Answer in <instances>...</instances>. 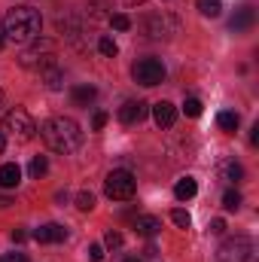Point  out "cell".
<instances>
[{
	"mask_svg": "<svg viewBox=\"0 0 259 262\" xmlns=\"http://www.w3.org/2000/svg\"><path fill=\"white\" fill-rule=\"evenodd\" d=\"M40 137H43V143L52 152H61V156L76 152L82 146V128L70 116H52V119H46L40 125Z\"/></svg>",
	"mask_w": 259,
	"mask_h": 262,
	"instance_id": "6da1fadb",
	"label": "cell"
},
{
	"mask_svg": "<svg viewBox=\"0 0 259 262\" xmlns=\"http://www.w3.org/2000/svg\"><path fill=\"white\" fill-rule=\"evenodd\" d=\"M0 28H3V37H6V40L25 46V43H34V40L40 37L43 18H40V12H37L34 6H12V9L6 12V18H3Z\"/></svg>",
	"mask_w": 259,
	"mask_h": 262,
	"instance_id": "7a4b0ae2",
	"label": "cell"
},
{
	"mask_svg": "<svg viewBox=\"0 0 259 262\" xmlns=\"http://www.w3.org/2000/svg\"><path fill=\"white\" fill-rule=\"evenodd\" d=\"M134 192H137V180H134L131 171L116 168V171L107 174V180H104V195L110 198V201H131Z\"/></svg>",
	"mask_w": 259,
	"mask_h": 262,
	"instance_id": "3957f363",
	"label": "cell"
},
{
	"mask_svg": "<svg viewBox=\"0 0 259 262\" xmlns=\"http://www.w3.org/2000/svg\"><path fill=\"white\" fill-rule=\"evenodd\" d=\"M21 67H28V70H46V67H55V43L52 40H34V46H28L25 52H21Z\"/></svg>",
	"mask_w": 259,
	"mask_h": 262,
	"instance_id": "277c9868",
	"label": "cell"
},
{
	"mask_svg": "<svg viewBox=\"0 0 259 262\" xmlns=\"http://www.w3.org/2000/svg\"><path fill=\"white\" fill-rule=\"evenodd\" d=\"M3 134L15 137L18 143H28V140L37 134V122L31 119V113H28V110L15 107V110H9V113L3 116Z\"/></svg>",
	"mask_w": 259,
	"mask_h": 262,
	"instance_id": "5b68a950",
	"label": "cell"
},
{
	"mask_svg": "<svg viewBox=\"0 0 259 262\" xmlns=\"http://www.w3.org/2000/svg\"><path fill=\"white\" fill-rule=\"evenodd\" d=\"M250 253H253V241L247 235H232L220 244L217 262H250Z\"/></svg>",
	"mask_w": 259,
	"mask_h": 262,
	"instance_id": "8992f818",
	"label": "cell"
},
{
	"mask_svg": "<svg viewBox=\"0 0 259 262\" xmlns=\"http://www.w3.org/2000/svg\"><path fill=\"white\" fill-rule=\"evenodd\" d=\"M131 76H134V82L153 89V85L165 82L168 70H165V64H162L159 58H140V61H134V67H131Z\"/></svg>",
	"mask_w": 259,
	"mask_h": 262,
	"instance_id": "52a82bcc",
	"label": "cell"
},
{
	"mask_svg": "<svg viewBox=\"0 0 259 262\" xmlns=\"http://www.w3.org/2000/svg\"><path fill=\"white\" fill-rule=\"evenodd\" d=\"M146 113H149V104L146 101H125L119 107V122L122 125H137V122L146 119Z\"/></svg>",
	"mask_w": 259,
	"mask_h": 262,
	"instance_id": "ba28073f",
	"label": "cell"
},
{
	"mask_svg": "<svg viewBox=\"0 0 259 262\" xmlns=\"http://www.w3.org/2000/svg\"><path fill=\"white\" fill-rule=\"evenodd\" d=\"M174 31H177V21L168 18V15H153V18H146V34H149L153 40H162V37H168V34H174Z\"/></svg>",
	"mask_w": 259,
	"mask_h": 262,
	"instance_id": "9c48e42d",
	"label": "cell"
},
{
	"mask_svg": "<svg viewBox=\"0 0 259 262\" xmlns=\"http://www.w3.org/2000/svg\"><path fill=\"white\" fill-rule=\"evenodd\" d=\"M64 238H67V229L58 226V223H46V226H40L34 232V241L37 244H61Z\"/></svg>",
	"mask_w": 259,
	"mask_h": 262,
	"instance_id": "30bf717a",
	"label": "cell"
},
{
	"mask_svg": "<svg viewBox=\"0 0 259 262\" xmlns=\"http://www.w3.org/2000/svg\"><path fill=\"white\" fill-rule=\"evenodd\" d=\"M153 119H156L159 128H174V122H177V107H174L171 101H159V104H153Z\"/></svg>",
	"mask_w": 259,
	"mask_h": 262,
	"instance_id": "8fae6325",
	"label": "cell"
},
{
	"mask_svg": "<svg viewBox=\"0 0 259 262\" xmlns=\"http://www.w3.org/2000/svg\"><path fill=\"white\" fill-rule=\"evenodd\" d=\"M18 183H21V168L15 162L0 165V189H18Z\"/></svg>",
	"mask_w": 259,
	"mask_h": 262,
	"instance_id": "7c38bea8",
	"label": "cell"
},
{
	"mask_svg": "<svg viewBox=\"0 0 259 262\" xmlns=\"http://www.w3.org/2000/svg\"><path fill=\"white\" fill-rule=\"evenodd\" d=\"M70 98H73V104H76V107H89V104H92V101L98 98V89H95V85H85V82H82V85H73Z\"/></svg>",
	"mask_w": 259,
	"mask_h": 262,
	"instance_id": "4fadbf2b",
	"label": "cell"
},
{
	"mask_svg": "<svg viewBox=\"0 0 259 262\" xmlns=\"http://www.w3.org/2000/svg\"><path fill=\"white\" fill-rule=\"evenodd\" d=\"M195 192H198L195 177H180V180L174 183V198H177V201H189V198H195Z\"/></svg>",
	"mask_w": 259,
	"mask_h": 262,
	"instance_id": "5bb4252c",
	"label": "cell"
},
{
	"mask_svg": "<svg viewBox=\"0 0 259 262\" xmlns=\"http://www.w3.org/2000/svg\"><path fill=\"white\" fill-rule=\"evenodd\" d=\"M134 229H137V235H143V238H156L159 229H162V223H159L156 216H137V220H134Z\"/></svg>",
	"mask_w": 259,
	"mask_h": 262,
	"instance_id": "9a60e30c",
	"label": "cell"
},
{
	"mask_svg": "<svg viewBox=\"0 0 259 262\" xmlns=\"http://www.w3.org/2000/svg\"><path fill=\"white\" fill-rule=\"evenodd\" d=\"M250 25H253V9H250V6H241V9L232 15V21H229L232 31H247Z\"/></svg>",
	"mask_w": 259,
	"mask_h": 262,
	"instance_id": "2e32d148",
	"label": "cell"
},
{
	"mask_svg": "<svg viewBox=\"0 0 259 262\" xmlns=\"http://www.w3.org/2000/svg\"><path fill=\"white\" fill-rule=\"evenodd\" d=\"M220 174H223V180H229V183H238V180L244 177V171H241V165H238L235 159H226V162L220 165Z\"/></svg>",
	"mask_w": 259,
	"mask_h": 262,
	"instance_id": "e0dca14e",
	"label": "cell"
},
{
	"mask_svg": "<svg viewBox=\"0 0 259 262\" xmlns=\"http://www.w3.org/2000/svg\"><path fill=\"white\" fill-rule=\"evenodd\" d=\"M217 122H220V128H223V131L235 134V131H238V122H241V119H238V113H235V110H223V113L217 116Z\"/></svg>",
	"mask_w": 259,
	"mask_h": 262,
	"instance_id": "ac0fdd59",
	"label": "cell"
},
{
	"mask_svg": "<svg viewBox=\"0 0 259 262\" xmlns=\"http://www.w3.org/2000/svg\"><path fill=\"white\" fill-rule=\"evenodd\" d=\"M43 82H46V89H61V82H64V73L58 70V67H46L43 73Z\"/></svg>",
	"mask_w": 259,
	"mask_h": 262,
	"instance_id": "d6986e66",
	"label": "cell"
},
{
	"mask_svg": "<svg viewBox=\"0 0 259 262\" xmlns=\"http://www.w3.org/2000/svg\"><path fill=\"white\" fill-rule=\"evenodd\" d=\"M195 3H198V12L207 18H217L223 12V0H195Z\"/></svg>",
	"mask_w": 259,
	"mask_h": 262,
	"instance_id": "ffe728a7",
	"label": "cell"
},
{
	"mask_svg": "<svg viewBox=\"0 0 259 262\" xmlns=\"http://www.w3.org/2000/svg\"><path fill=\"white\" fill-rule=\"evenodd\" d=\"M46 171H49V162H46V156H34V159H31V165H28V174L40 180Z\"/></svg>",
	"mask_w": 259,
	"mask_h": 262,
	"instance_id": "44dd1931",
	"label": "cell"
},
{
	"mask_svg": "<svg viewBox=\"0 0 259 262\" xmlns=\"http://www.w3.org/2000/svg\"><path fill=\"white\" fill-rule=\"evenodd\" d=\"M98 52H101L104 58H116L119 46H116V40H113V37H101V40H98Z\"/></svg>",
	"mask_w": 259,
	"mask_h": 262,
	"instance_id": "7402d4cb",
	"label": "cell"
},
{
	"mask_svg": "<svg viewBox=\"0 0 259 262\" xmlns=\"http://www.w3.org/2000/svg\"><path fill=\"white\" fill-rule=\"evenodd\" d=\"M171 220H174V226H180V229H189V226H192V216H189L183 207H174V210H171Z\"/></svg>",
	"mask_w": 259,
	"mask_h": 262,
	"instance_id": "603a6c76",
	"label": "cell"
},
{
	"mask_svg": "<svg viewBox=\"0 0 259 262\" xmlns=\"http://www.w3.org/2000/svg\"><path fill=\"white\" fill-rule=\"evenodd\" d=\"M201 107H204V104H201V101H198V98H186V101H183V113H186V116H201Z\"/></svg>",
	"mask_w": 259,
	"mask_h": 262,
	"instance_id": "cb8c5ba5",
	"label": "cell"
},
{
	"mask_svg": "<svg viewBox=\"0 0 259 262\" xmlns=\"http://www.w3.org/2000/svg\"><path fill=\"white\" fill-rule=\"evenodd\" d=\"M223 207H226V210H238V207H241V195H238L235 189H229V192L223 195Z\"/></svg>",
	"mask_w": 259,
	"mask_h": 262,
	"instance_id": "d4e9b609",
	"label": "cell"
},
{
	"mask_svg": "<svg viewBox=\"0 0 259 262\" xmlns=\"http://www.w3.org/2000/svg\"><path fill=\"white\" fill-rule=\"evenodd\" d=\"M110 25H113L116 31H128V28H131V18L125 15V12H116V15H110Z\"/></svg>",
	"mask_w": 259,
	"mask_h": 262,
	"instance_id": "484cf974",
	"label": "cell"
},
{
	"mask_svg": "<svg viewBox=\"0 0 259 262\" xmlns=\"http://www.w3.org/2000/svg\"><path fill=\"white\" fill-rule=\"evenodd\" d=\"M104 244H107V247H110V250H119V247H122V235H119V232H113V229H110V232H107V235H104Z\"/></svg>",
	"mask_w": 259,
	"mask_h": 262,
	"instance_id": "4316f807",
	"label": "cell"
},
{
	"mask_svg": "<svg viewBox=\"0 0 259 262\" xmlns=\"http://www.w3.org/2000/svg\"><path fill=\"white\" fill-rule=\"evenodd\" d=\"M76 207H79V210H92V207H95V195H92V192H79V195H76Z\"/></svg>",
	"mask_w": 259,
	"mask_h": 262,
	"instance_id": "83f0119b",
	"label": "cell"
},
{
	"mask_svg": "<svg viewBox=\"0 0 259 262\" xmlns=\"http://www.w3.org/2000/svg\"><path fill=\"white\" fill-rule=\"evenodd\" d=\"M89 259L92 262H104V247H101V244H89Z\"/></svg>",
	"mask_w": 259,
	"mask_h": 262,
	"instance_id": "f1b7e54d",
	"label": "cell"
},
{
	"mask_svg": "<svg viewBox=\"0 0 259 262\" xmlns=\"http://www.w3.org/2000/svg\"><path fill=\"white\" fill-rule=\"evenodd\" d=\"M104 125H107V113H104V110H98V113L92 116V128H95V131H101Z\"/></svg>",
	"mask_w": 259,
	"mask_h": 262,
	"instance_id": "f546056e",
	"label": "cell"
},
{
	"mask_svg": "<svg viewBox=\"0 0 259 262\" xmlns=\"http://www.w3.org/2000/svg\"><path fill=\"white\" fill-rule=\"evenodd\" d=\"M0 262H28V256H25V253H3Z\"/></svg>",
	"mask_w": 259,
	"mask_h": 262,
	"instance_id": "4dcf8cb0",
	"label": "cell"
},
{
	"mask_svg": "<svg viewBox=\"0 0 259 262\" xmlns=\"http://www.w3.org/2000/svg\"><path fill=\"white\" fill-rule=\"evenodd\" d=\"M207 229H210V235H223V232H226V223H223V220H213Z\"/></svg>",
	"mask_w": 259,
	"mask_h": 262,
	"instance_id": "1f68e13d",
	"label": "cell"
},
{
	"mask_svg": "<svg viewBox=\"0 0 259 262\" xmlns=\"http://www.w3.org/2000/svg\"><path fill=\"white\" fill-rule=\"evenodd\" d=\"M25 238H28V232H25V229H15V232H12V241H15V244H21Z\"/></svg>",
	"mask_w": 259,
	"mask_h": 262,
	"instance_id": "d6a6232c",
	"label": "cell"
},
{
	"mask_svg": "<svg viewBox=\"0 0 259 262\" xmlns=\"http://www.w3.org/2000/svg\"><path fill=\"white\" fill-rule=\"evenodd\" d=\"M250 143H253V146L259 143V125H253V134H250Z\"/></svg>",
	"mask_w": 259,
	"mask_h": 262,
	"instance_id": "836d02e7",
	"label": "cell"
},
{
	"mask_svg": "<svg viewBox=\"0 0 259 262\" xmlns=\"http://www.w3.org/2000/svg\"><path fill=\"white\" fill-rule=\"evenodd\" d=\"M3 149H6V134L0 131V152H3Z\"/></svg>",
	"mask_w": 259,
	"mask_h": 262,
	"instance_id": "e575fe53",
	"label": "cell"
},
{
	"mask_svg": "<svg viewBox=\"0 0 259 262\" xmlns=\"http://www.w3.org/2000/svg\"><path fill=\"white\" fill-rule=\"evenodd\" d=\"M6 46V37H3V28H0V49Z\"/></svg>",
	"mask_w": 259,
	"mask_h": 262,
	"instance_id": "d590c367",
	"label": "cell"
},
{
	"mask_svg": "<svg viewBox=\"0 0 259 262\" xmlns=\"http://www.w3.org/2000/svg\"><path fill=\"white\" fill-rule=\"evenodd\" d=\"M122 3H125V6H134V3H143V0H122Z\"/></svg>",
	"mask_w": 259,
	"mask_h": 262,
	"instance_id": "8d00e7d4",
	"label": "cell"
},
{
	"mask_svg": "<svg viewBox=\"0 0 259 262\" xmlns=\"http://www.w3.org/2000/svg\"><path fill=\"white\" fill-rule=\"evenodd\" d=\"M0 104H3V89H0Z\"/></svg>",
	"mask_w": 259,
	"mask_h": 262,
	"instance_id": "74e56055",
	"label": "cell"
}]
</instances>
